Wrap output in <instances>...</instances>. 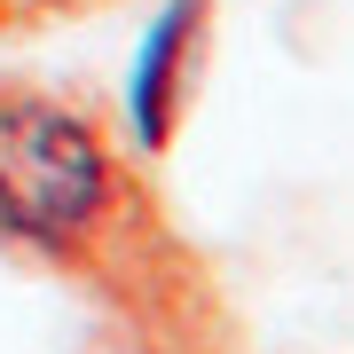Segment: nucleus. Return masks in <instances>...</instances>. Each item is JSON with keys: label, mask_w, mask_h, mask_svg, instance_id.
Listing matches in <instances>:
<instances>
[{"label": "nucleus", "mask_w": 354, "mask_h": 354, "mask_svg": "<svg viewBox=\"0 0 354 354\" xmlns=\"http://www.w3.org/2000/svg\"><path fill=\"white\" fill-rule=\"evenodd\" d=\"M118 174L87 111L48 95H0V244L16 252H87L111 221Z\"/></svg>", "instance_id": "nucleus-1"}, {"label": "nucleus", "mask_w": 354, "mask_h": 354, "mask_svg": "<svg viewBox=\"0 0 354 354\" xmlns=\"http://www.w3.org/2000/svg\"><path fill=\"white\" fill-rule=\"evenodd\" d=\"M197 39H205V0H165L127 64V127L142 158H158L174 142V118L189 102V71H197Z\"/></svg>", "instance_id": "nucleus-2"}]
</instances>
